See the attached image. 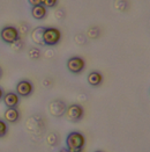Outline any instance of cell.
I'll use <instances>...</instances> for the list:
<instances>
[{"mask_svg":"<svg viewBox=\"0 0 150 152\" xmlns=\"http://www.w3.org/2000/svg\"><path fill=\"white\" fill-rule=\"evenodd\" d=\"M86 143L84 136L79 131H72L66 137V146L69 151L73 150H82Z\"/></svg>","mask_w":150,"mask_h":152,"instance_id":"obj_1","label":"cell"},{"mask_svg":"<svg viewBox=\"0 0 150 152\" xmlns=\"http://www.w3.org/2000/svg\"><path fill=\"white\" fill-rule=\"evenodd\" d=\"M0 38L7 44H14L16 41L20 39V31L14 26H5L0 30Z\"/></svg>","mask_w":150,"mask_h":152,"instance_id":"obj_2","label":"cell"},{"mask_svg":"<svg viewBox=\"0 0 150 152\" xmlns=\"http://www.w3.org/2000/svg\"><path fill=\"white\" fill-rule=\"evenodd\" d=\"M61 39V33L59 29L53 28V27H48L44 28V33H43V42L44 45H49L53 47L56 44H58Z\"/></svg>","mask_w":150,"mask_h":152,"instance_id":"obj_3","label":"cell"},{"mask_svg":"<svg viewBox=\"0 0 150 152\" xmlns=\"http://www.w3.org/2000/svg\"><path fill=\"white\" fill-rule=\"evenodd\" d=\"M66 118L71 122H79L82 117H83V108L80 106V104H71L66 108Z\"/></svg>","mask_w":150,"mask_h":152,"instance_id":"obj_4","label":"cell"},{"mask_svg":"<svg viewBox=\"0 0 150 152\" xmlns=\"http://www.w3.org/2000/svg\"><path fill=\"white\" fill-rule=\"evenodd\" d=\"M84 66H86V63L81 58V57H71L68 61H67V69L71 73H74V75H77V73H81L83 70H84Z\"/></svg>","mask_w":150,"mask_h":152,"instance_id":"obj_5","label":"cell"},{"mask_svg":"<svg viewBox=\"0 0 150 152\" xmlns=\"http://www.w3.org/2000/svg\"><path fill=\"white\" fill-rule=\"evenodd\" d=\"M32 92H34V85L30 80L22 79L16 84V93L19 96L27 98V96L31 95Z\"/></svg>","mask_w":150,"mask_h":152,"instance_id":"obj_6","label":"cell"},{"mask_svg":"<svg viewBox=\"0 0 150 152\" xmlns=\"http://www.w3.org/2000/svg\"><path fill=\"white\" fill-rule=\"evenodd\" d=\"M66 103L63 100H53L49 104V112L54 117H61L66 112Z\"/></svg>","mask_w":150,"mask_h":152,"instance_id":"obj_7","label":"cell"},{"mask_svg":"<svg viewBox=\"0 0 150 152\" xmlns=\"http://www.w3.org/2000/svg\"><path fill=\"white\" fill-rule=\"evenodd\" d=\"M2 101L6 108H16L20 103V96L17 95L16 92H7L4 94Z\"/></svg>","mask_w":150,"mask_h":152,"instance_id":"obj_8","label":"cell"},{"mask_svg":"<svg viewBox=\"0 0 150 152\" xmlns=\"http://www.w3.org/2000/svg\"><path fill=\"white\" fill-rule=\"evenodd\" d=\"M20 110L17 108H7L4 113L5 121L8 123H16L20 120Z\"/></svg>","mask_w":150,"mask_h":152,"instance_id":"obj_9","label":"cell"},{"mask_svg":"<svg viewBox=\"0 0 150 152\" xmlns=\"http://www.w3.org/2000/svg\"><path fill=\"white\" fill-rule=\"evenodd\" d=\"M48 14V10L43 5H36L31 7V15L36 20H43Z\"/></svg>","mask_w":150,"mask_h":152,"instance_id":"obj_10","label":"cell"},{"mask_svg":"<svg viewBox=\"0 0 150 152\" xmlns=\"http://www.w3.org/2000/svg\"><path fill=\"white\" fill-rule=\"evenodd\" d=\"M43 33H44V27H37L31 31V38L32 42L37 45H44L43 42Z\"/></svg>","mask_w":150,"mask_h":152,"instance_id":"obj_11","label":"cell"},{"mask_svg":"<svg viewBox=\"0 0 150 152\" xmlns=\"http://www.w3.org/2000/svg\"><path fill=\"white\" fill-rule=\"evenodd\" d=\"M102 75L97 71H92L88 75V83L91 85V86H98L102 83Z\"/></svg>","mask_w":150,"mask_h":152,"instance_id":"obj_12","label":"cell"},{"mask_svg":"<svg viewBox=\"0 0 150 152\" xmlns=\"http://www.w3.org/2000/svg\"><path fill=\"white\" fill-rule=\"evenodd\" d=\"M8 132V126H7V122L6 121H2L0 120V138L5 137Z\"/></svg>","mask_w":150,"mask_h":152,"instance_id":"obj_13","label":"cell"},{"mask_svg":"<svg viewBox=\"0 0 150 152\" xmlns=\"http://www.w3.org/2000/svg\"><path fill=\"white\" fill-rule=\"evenodd\" d=\"M28 53H29V57L31 59H38L39 56H40V51L37 48H30L29 51H28Z\"/></svg>","mask_w":150,"mask_h":152,"instance_id":"obj_14","label":"cell"},{"mask_svg":"<svg viewBox=\"0 0 150 152\" xmlns=\"http://www.w3.org/2000/svg\"><path fill=\"white\" fill-rule=\"evenodd\" d=\"M40 2H42V5L45 6L46 8H53V7L57 6L58 0H40Z\"/></svg>","mask_w":150,"mask_h":152,"instance_id":"obj_15","label":"cell"},{"mask_svg":"<svg viewBox=\"0 0 150 152\" xmlns=\"http://www.w3.org/2000/svg\"><path fill=\"white\" fill-rule=\"evenodd\" d=\"M115 8H118L121 12H124L127 8V2H126L125 0H117L115 1Z\"/></svg>","mask_w":150,"mask_h":152,"instance_id":"obj_16","label":"cell"},{"mask_svg":"<svg viewBox=\"0 0 150 152\" xmlns=\"http://www.w3.org/2000/svg\"><path fill=\"white\" fill-rule=\"evenodd\" d=\"M28 2L31 5V6H36V5H42L40 0H28Z\"/></svg>","mask_w":150,"mask_h":152,"instance_id":"obj_17","label":"cell"},{"mask_svg":"<svg viewBox=\"0 0 150 152\" xmlns=\"http://www.w3.org/2000/svg\"><path fill=\"white\" fill-rule=\"evenodd\" d=\"M4 94H5V92H4V89L0 87V101L2 100V98H4Z\"/></svg>","mask_w":150,"mask_h":152,"instance_id":"obj_18","label":"cell"},{"mask_svg":"<svg viewBox=\"0 0 150 152\" xmlns=\"http://www.w3.org/2000/svg\"><path fill=\"white\" fill-rule=\"evenodd\" d=\"M58 152H71L68 149H61V150H59Z\"/></svg>","mask_w":150,"mask_h":152,"instance_id":"obj_19","label":"cell"},{"mask_svg":"<svg viewBox=\"0 0 150 152\" xmlns=\"http://www.w3.org/2000/svg\"><path fill=\"white\" fill-rule=\"evenodd\" d=\"M71 152H82V150H73V151Z\"/></svg>","mask_w":150,"mask_h":152,"instance_id":"obj_20","label":"cell"},{"mask_svg":"<svg viewBox=\"0 0 150 152\" xmlns=\"http://www.w3.org/2000/svg\"><path fill=\"white\" fill-rule=\"evenodd\" d=\"M2 77V70H1V67H0V78Z\"/></svg>","mask_w":150,"mask_h":152,"instance_id":"obj_21","label":"cell"},{"mask_svg":"<svg viewBox=\"0 0 150 152\" xmlns=\"http://www.w3.org/2000/svg\"><path fill=\"white\" fill-rule=\"evenodd\" d=\"M95 152H102V151H95Z\"/></svg>","mask_w":150,"mask_h":152,"instance_id":"obj_22","label":"cell"}]
</instances>
